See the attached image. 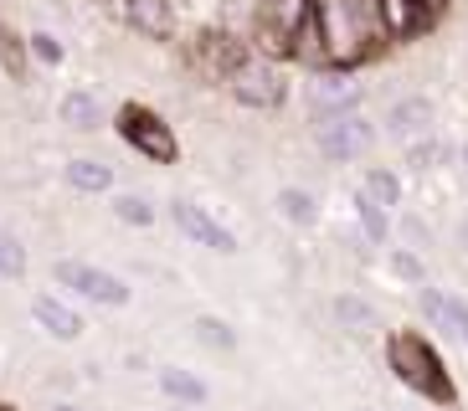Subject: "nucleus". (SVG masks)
Segmentation results:
<instances>
[{
    "label": "nucleus",
    "mask_w": 468,
    "mask_h": 411,
    "mask_svg": "<svg viewBox=\"0 0 468 411\" xmlns=\"http://www.w3.org/2000/svg\"><path fill=\"white\" fill-rule=\"evenodd\" d=\"M314 31L324 47V68H360L391 41L386 0H314Z\"/></svg>",
    "instance_id": "1"
},
{
    "label": "nucleus",
    "mask_w": 468,
    "mask_h": 411,
    "mask_svg": "<svg viewBox=\"0 0 468 411\" xmlns=\"http://www.w3.org/2000/svg\"><path fill=\"white\" fill-rule=\"evenodd\" d=\"M386 365H391V375H397L407 391H417V396L432 401V406H453L458 401L453 375H448L442 355L432 350L427 334H417V329H397V334L386 340Z\"/></svg>",
    "instance_id": "2"
},
{
    "label": "nucleus",
    "mask_w": 468,
    "mask_h": 411,
    "mask_svg": "<svg viewBox=\"0 0 468 411\" xmlns=\"http://www.w3.org/2000/svg\"><path fill=\"white\" fill-rule=\"evenodd\" d=\"M119 134H124L129 150H139L144 160H154V164H176V160H180V139H176V129H170V123L160 119L154 109L124 103V109H119Z\"/></svg>",
    "instance_id": "3"
},
{
    "label": "nucleus",
    "mask_w": 468,
    "mask_h": 411,
    "mask_svg": "<svg viewBox=\"0 0 468 411\" xmlns=\"http://www.w3.org/2000/svg\"><path fill=\"white\" fill-rule=\"evenodd\" d=\"M314 144L324 160L335 164H350L360 160V154L376 144V123L366 119V113H330V119H314Z\"/></svg>",
    "instance_id": "4"
},
{
    "label": "nucleus",
    "mask_w": 468,
    "mask_h": 411,
    "mask_svg": "<svg viewBox=\"0 0 468 411\" xmlns=\"http://www.w3.org/2000/svg\"><path fill=\"white\" fill-rule=\"evenodd\" d=\"M52 278L72 293H83L88 303H103V309H124L129 303V283L109 268H93V262H78V258H62L52 262Z\"/></svg>",
    "instance_id": "5"
},
{
    "label": "nucleus",
    "mask_w": 468,
    "mask_h": 411,
    "mask_svg": "<svg viewBox=\"0 0 468 411\" xmlns=\"http://www.w3.org/2000/svg\"><path fill=\"white\" fill-rule=\"evenodd\" d=\"M227 88H232V98L248 103V109H278V103H283V72H278L262 52L242 57V62L227 72Z\"/></svg>",
    "instance_id": "6"
},
{
    "label": "nucleus",
    "mask_w": 468,
    "mask_h": 411,
    "mask_svg": "<svg viewBox=\"0 0 468 411\" xmlns=\"http://www.w3.org/2000/svg\"><path fill=\"white\" fill-rule=\"evenodd\" d=\"M309 16H314V0H262L258 37L268 41V47H278V52H293V41L309 26Z\"/></svg>",
    "instance_id": "7"
},
{
    "label": "nucleus",
    "mask_w": 468,
    "mask_h": 411,
    "mask_svg": "<svg viewBox=\"0 0 468 411\" xmlns=\"http://www.w3.org/2000/svg\"><path fill=\"white\" fill-rule=\"evenodd\" d=\"M432 123H438V103L422 93H407L397 98L391 109H386V134L397 139V144H417V139L432 134Z\"/></svg>",
    "instance_id": "8"
},
{
    "label": "nucleus",
    "mask_w": 468,
    "mask_h": 411,
    "mask_svg": "<svg viewBox=\"0 0 468 411\" xmlns=\"http://www.w3.org/2000/svg\"><path fill=\"white\" fill-rule=\"evenodd\" d=\"M417 309H422V319H427L432 329L453 334V340L468 350V299H458V293H442V288L422 283V288H417Z\"/></svg>",
    "instance_id": "9"
},
{
    "label": "nucleus",
    "mask_w": 468,
    "mask_h": 411,
    "mask_svg": "<svg viewBox=\"0 0 468 411\" xmlns=\"http://www.w3.org/2000/svg\"><path fill=\"white\" fill-rule=\"evenodd\" d=\"M170 221L180 227V237H191V242L211 247V252H237V237L227 232L217 216H211L207 206H196V201H170Z\"/></svg>",
    "instance_id": "10"
},
{
    "label": "nucleus",
    "mask_w": 468,
    "mask_h": 411,
    "mask_svg": "<svg viewBox=\"0 0 468 411\" xmlns=\"http://www.w3.org/2000/svg\"><path fill=\"white\" fill-rule=\"evenodd\" d=\"M360 109V82H350L345 72H324L309 82V113L330 119V113H356Z\"/></svg>",
    "instance_id": "11"
},
{
    "label": "nucleus",
    "mask_w": 468,
    "mask_h": 411,
    "mask_svg": "<svg viewBox=\"0 0 468 411\" xmlns=\"http://www.w3.org/2000/svg\"><path fill=\"white\" fill-rule=\"evenodd\" d=\"M31 319H37V329H47L52 340H78L83 334V314L72 309V303H62V299H52V293H42V299L31 303Z\"/></svg>",
    "instance_id": "12"
},
{
    "label": "nucleus",
    "mask_w": 468,
    "mask_h": 411,
    "mask_svg": "<svg viewBox=\"0 0 468 411\" xmlns=\"http://www.w3.org/2000/svg\"><path fill=\"white\" fill-rule=\"evenodd\" d=\"M124 11H129V26H134L139 37H150V41H165L170 31H176L170 0H124Z\"/></svg>",
    "instance_id": "13"
},
{
    "label": "nucleus",
    "mask_w": 468,
    "mask_h": 411,
    "mask_svg": "<svg viewBox=\"0 0 468 411\" xmlns=\"http://www.w3.org/2000/svg\"><path fill=\"white\" fill-rule=\"evenodd\" d=\"M335 324L350 329V334H376L381 329V309L371 299H360V293H340L335 299Z\"/></svg>",
    "instance_id": "14"
},
{
    "label": "nucleus",
    "mask_w": 468,
    "mask_h": 411,
    "mask_svg": "<svg viewBox=\"0 0 468 411\" xmlns=\"http://www.w3.org/2000/svg\"><path fill=\"white\" fill-rule=\"evenodd\" d=\"M62 175H68L72 191H83V195H98V191H109L113 185V164L93 160V154H78V160L62 164Z\"/></svg>",
    "instance_id": "15"
},
{
    "label": "nucleus",
    "mask_w": 468,
    "mask_h": 411,
    "mask_svg": "<svg viewBox=\"0 0 468 411\" xmlns=\"http://www.w3.org/2000/svg\"><path fill=\"white\" fill-rule=\"evenodd\" d=\"M57 119L68 123V129H78V134H93L98 129V98L83 93V88H72V93H62V103H57Z\"/></svg>",
    "instance_id": "16"
},
{
    "label": "nucleus",
    "mask_w": 468,
    "mask_h": 411,
    "mask_svg": "<svg viewBox=\"0 0 468 411\" xmlns=\"http://www.w3.org/2000/svg\"><path fill=\"white\" fill-rule=\"evenodd\" d=\"M160 391L170 401H186V406H201L207 401V381L191 375V370H180V365H160Z\"/></svg>",
    "instance_id": "17"
},
{
    "label": "nucleus",
    "mask_w": 468,
    "mask_h": 411,
    "mask_svg": "<svg viewBox=\"0 0 468 411\" xmlns=\"http://www.w3.org/2000/svg\"><path fill=\"white\" fill-rule=\"evenodd\" d=\"M360 195H371L381 211H391V206H401V175L397 170H366V180H360Z\"/></svg>",
    "instance_id": "18"
},
{
    "label": "nucleus",
    "mask_w": 468,
    "mask_h": 411,
    "mask_svg": "<svg viewBox=\"0 0 468 411\" xmlns=\"http://www.w3.org/2000/svg\"><path fill=\"white\" fill-rule=\"evenodd\" d=\"M356 221H360V232H366V242L386 247V237H391V216H386L371 195H360V191H356Z\"/></svg>",
    "instance_id": "19"
},
{
    "label": "nucleus",
    "mask_w": 468,
    "mask_h": 411,
    "mask_svg": "<svg viewBox=\"0 0 468 411\" xmlns=\"http://www.w3.org/2000/svg\"><path fill=\"white\" fill-rule=\"evenodd\" d=\"M278 211H283V221H293V227H314L319 221L314 195L299 191V185H283V191H278Z\"/></svg>",
    "instance_id": "20"
},
{
    "label": "nucleus",
    "mask_w": 468,
    "mask_h": 411,
    "mask_svg": "<svg viewBox=\"0 0 468 411\" xmlns=\"http://www.w3.org/2000/svg\"><path fill=\"white\" fill-rule=\"evenodd\" d=\"M113 216L124 221V227H150V221H154V201H150V195H139V191H124V195H113Z\"/></svg>",
    "instance_id": "21"
},
{
    "label": "nucleus",
    "mask_w": 468,
    "mask_h": 411,
    "mask_svg": "<svg viewBox=\"0 0 468 411\" xmlns=\"http://www.w3.org/2000/svg\"><path fill=\"white\" fill-rule=\"evenodd\" d=\"M196 340L207 344V350H237V329L217 314H201L196 319Z\"/></svg>",
    "instance_id": "22"
},
{
    "label": "nucleus",
    "mask_w": 468,
    "mask_h": 411,
    "mask_svg": "<svg viewBox=\"0 0 468 411\" xmlns=\"http://www.w3.org/2000/svg\"><path fill=\"white\" fill-rule=\"evenodd\" d=\"M27 52L37 57L42 68H62V62H68V47H62L52 31H31V37H27Z\"/></svg>",
    "instance_id": "23"
},
{
    "label": "nucleus",
    "mask_w": 468,
    "mask_h": 411,
    "mask_svg": "<svg viewBox=\"0 0 468 411\" xmlns=\"http://www.w3.org/2000/svg\"><path fill=\"white\" fill-rule=\"evenodd\" d=\"M27 273V247L16 232H0V278H21Z\"/></svg>",
    "instance_id": "24"
},
{
    "label": "nucleus",
    "mask_w": 468,
    "mask_h": 411,
    "mask_svg": "<svg viewBox=\"0 0 468 411\" xmlns=\"http://www.w3.org/2000/svg\"><path fill=\"white\" fill-rule=\"evenodd\" d=\"M391 273H397L401 283H412V288L427 283V268H422V258H417L412 247H397V252H391Z\"/></svg>",
    "instance_id": "25"
},
{
    "label": "nucleus",
    "mask_w": 468,
    "mask_h": 411,
    "mask_svg": "<svg viewBox=\"0 0 468 411\" xmlns=\"http://www.w3.org/2000/svg\"><path fill=\"white\" fill-rule=\"evenodd\" d=\"M442 154H448V150H442V144H438L432 134H427V139H417V144H407V164H412V170H422V175H427V170H432V164L442 160Z\"/></svg>",
    "instance_id": "26"
},
{
    "label": "nucleus",
    "mask_w": 468,
    "mask_h": 411,
    "mask_svg": "<svg viewBox=\"0 0 468 411\" xmlns=\"http://www.w3.org/2000/svg\"><path fill=\"white\" fill-rule=\"evenodd\" d=\"M0 62H5L11 78H21V47L11 41V31H0Z\"/></svg>",
    "instance_id": "27"
},
{
    "label": "nucleus",
    "mask_w": 468,
    "mask_h": 411,
    "mask_svg": "<svg viewBox=\"0 0 468 411\" xmlns=\"http://www.w3.org/2000/svg\"><path fill=\"white\" fill-rule=\"evenodd\" d=\"M401 237L412 242V252H417V247L432 242V232H427V221H422V216H407V221H401Z\"/></svg>",
    "instance_id": "28"
},
{
    "label": "nucleus",
    "mask_w": 468,
    "mask_h": 411,
    "mask_svg": "<svg viewBox=\"0 0 468 411\" xmlns=\"http://www.w3.org/2000/svg\"><path fill=\"white\" fill-rule=\"evenodd\" d=\"M412 11H417V21L427 26V21H438V16L448 11V0H412Z\"/></svg>",
    "instance_id": "29"
},
{
    "label": "nucleus",
    "mask_w": 468,
    "mask_h": 411,
    "mask_svg": "<svg viewBox=\"0 0 468 411\" xmlns=\"http://www.w3.org/2000/svg\"><path fill=\"white\" fill-rule=\"evenodd\" d=\"M458 242H463V252H468V216H463V227H458Z\"/></svg>",
    "instance_id": "30"
},
{
    "label": "nucleus",
    "mask_w": 468,
    "mask_h": 411,
    "mask_svg": "<svg viewBox=\"0 0 468 411\" xmlns=\"http://www.w3.org/2000/svg\"><path fill=\"white\" fill-rule=\"evenodd\" d=\"M52 411H83V406H72V401H57V406Z\"/></svg>",
    "instance_id": "31"
},
{
    "label": "nucleus",
    "mask_w": 468,
    "mask_h": 411,
    "mask_svg": "<svg viewBox=\"0 0 468 411\" xmlns=\"http://www.w3.org/2000/svg\"><path fill=\"white\" fill-rule=\"evenodd\" d=\"M463 170H468V139H463Z\"/></svg>",
    "instance_id": "32"
},
{
    "label": "nucleus",
    "mask_w": 468,
    "mask_h": 411,
    "mask_svg": "<svg viewBox=\"0 0 468 411\" xmlns=\"http://www.w3.org/2000/svg\"><path fill=\"white\" fill-rule=\"evenodd\" d=\"M0 411H11V406H0Z\"/></svg>",
    "instance_id": "33"
},
{
    "label": "nucleus",
    "mask_w": 468,
    "mask_h": 411,
    "mask_svg": "<svg viewBox=\"0 0 468 411\" xmlns=\"http://www.w3.org/2000/svg\"><path fill=\"white\" fill-rule=\"evenodd\" d=\"M360 411H366V406H360Z\"/></svg>",
    "instance_id": "34"
}]
</instances>
